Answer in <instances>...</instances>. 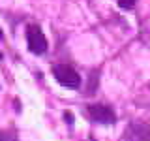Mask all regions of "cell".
<instances>
[{
	"mask_svg": "<svg viewBox=\"0 0 150 141\" xmlns=\"http://www.w3.org/2000/svg\"><path fill=\"white\" fill-rule=\"evenodd\" d=\"M53 75L54 79L58 81L62 87L66 88H79V85H81V75H79L71 66L68 64H58L53 68Z\"/></svg>",
	"mask_w": 150,
	"mask_h": 141,
	"instance_id": "obj_1",
	"label": "cell"
},
{
	"mask_svg": "<svg viewBox=\"0 0 150 141\" xmlns=\"http://www.w3.org/2000/svg\"><path fill=\"white\" fill-rule=\"evenodd\" d=\"M26 41H28V49L34 55H41L47 51V38L38 25H30L26 28Z\"/></svg>",
	"mask_w": 150,
	"mask_h": 141,
	"instance_id": "obj_2",
	"label": "cell"
},
{
	"mask_svg": "<svg viewBox=\"0 0 150 141\" xmlns=\"http://www.w3.org/2000/svg\"><path fill=\"white\" fill-rule=\"evenodd\" d=\"M88 115H90L92 120L101 122V124H112V122L116 120L115 111L107 105H101V103H92V105H88Z\"/></svg>",
	"mask_w": 150,
	"mask_h": 141,
	"instance_id": "obj_3",
	"label": "cell"
},
{
	"mask_svg": "<svg viewBox=\"0 0 150 141\" xmlns=\"http://www.w3.org/2000/svg\"><path fill=\"white\" fill-rule=\"evenodd\" d=\"M135 2H137V0H118V6L124 8V9H129V8L135 6Z\"/></svg>",
	"mask_w": 150,
	"mask_h": 141,
	"instance_id": "obj_4",
	"label": "cell"
},
{
	"mask_svg": "<svg viewBox=\"0 0 150 141\" xmlns=\"http://www.w3.org/2000/svg\"><path fill=\"white\" fill-rule=\"evenodd\" d=\"M8 139H9V135L4 134V132H0V141H8Z\"/></svg>",
	"mask_w": 150,
	"mask_h": 141,
	"instance_id": "obj_5",
	"label": "cell"
},
{
	"mask_svg": "<svg viewBox=\"0 0 150 141\" xmlns=\"http://www.w3.org/2000/svg\"><path fill=\"white\" fill-rule=\"evenodd\" d=\"M2 36H4V34H2V28H0V38H2Z\"/></svg>",
	"mask_w": 150,
	"mask_h": 141,
	"instance_id": "obj_6",
	"label": "cell"
},
{
	"mask_svg": "<svg viewBox=\"0 0 150 141\" xmlns=\"http://www.w3.org/2000/svg\"><path fill=\"white\" fill-rule=\"evenodd\" d=\"M0 60H2V53H0Z\"/></svg>",
	"mask_w": 150,
	"mask_h": 141,
	"instance_id": "obj_7",
	"label": "cell"
}]
</instances>
